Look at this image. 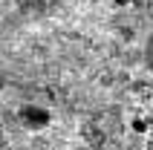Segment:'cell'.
I'll return each instance as SVG.
<instances>
[{
  "mask_svg": "<svg viewBox=\"0 0 153 150\" xmlns=\"http://www.w3.org/2000/svg\"><path fill=\"white\" fill-rule=\"evenodd\" d=\"M17 118L26 130H46L52 124V113L46 107H38V104H23L17 110Z\"/></svg>",
  "mask_w": 153,
  "mask_h": 150,
  "instance_id": "cell-1",
  "label": "cell"
},
{
  "mask_svg": "<svg viewBox=\"0 0 153 150\" xmlns=\"http://www.w3.org/2000/svg\"><path fill=\"white\" fill-rule=\"evenodd\" d=\"M145 58H147V67L153 69V35H150V41H147V49H145Z\"/></svg>",
  "mask_w": 153,
  "mask_h": 150,
  "instance_id": "cell-2",
  "label": "cell"
},
{
  "mask_svg": "<svg viewBox=\"0 0 153 150\" xmlns=\"http://www.w3.org/2000/svg\"><path fill=\"white\" fill-rule=\"evenodd\" d=\"M133 130H136V133H145V130H147V124L142 121V118H136V121H133Z\"/></svg>",
  "mask_w": 153,
  "mask_h": 150,
  "instance_id": "cell-3",
  "label": "cell"
}]
</instances>
